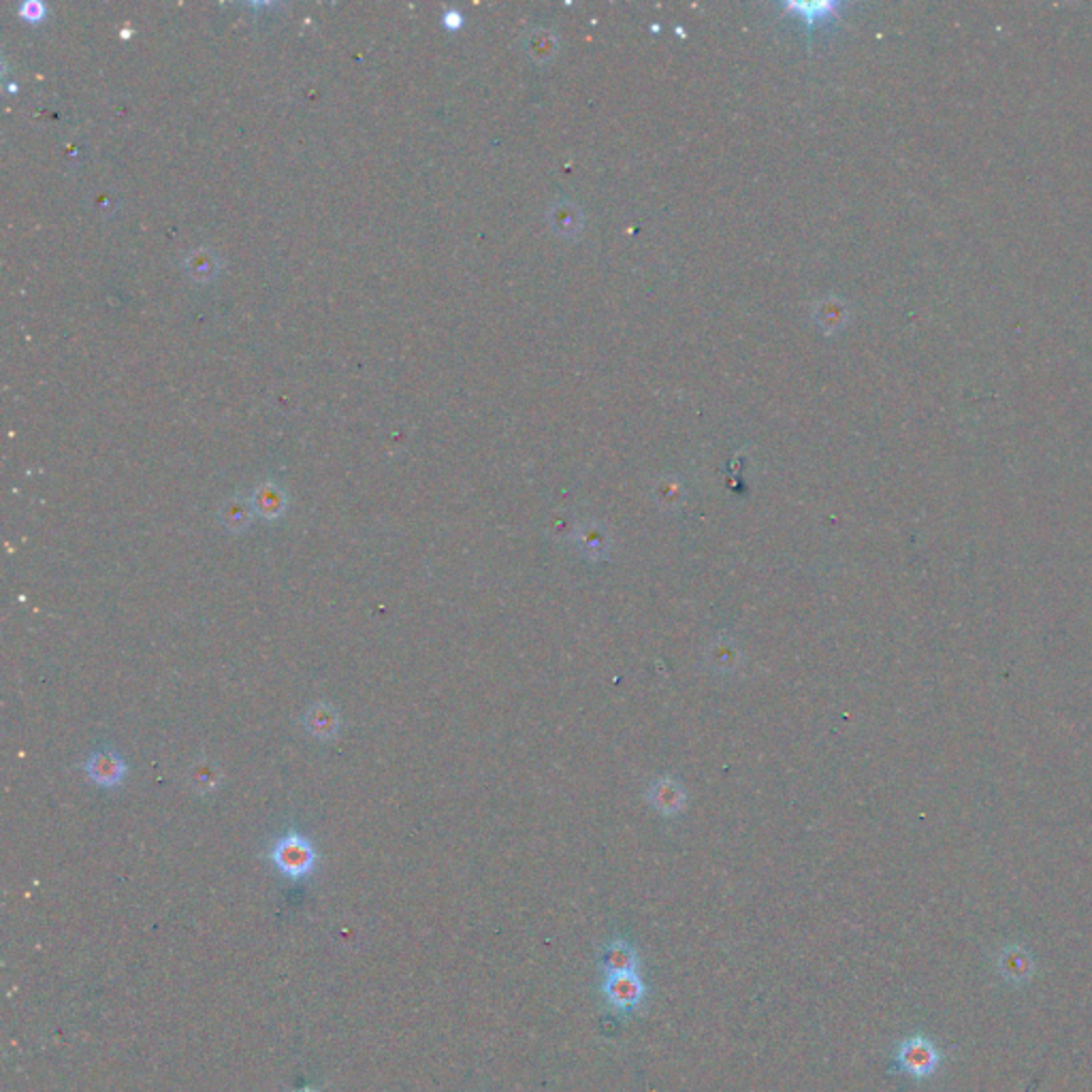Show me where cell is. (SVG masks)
<instances>
[{
  "mask_svg": "<svg viewBox=\"0 0 1092 1092\" xmlns=\"http://www.w3.org/2000/svg\"><path fill=\"white\" fill-rule=\"evenodd\" d=\"M250 502H252L256 517H261L262 521H269V523L278 521L280 517H284L286 506H288L284 489H282L280 485L272 483V480L256 487L252 498H250Z\"/></svg>",
  "mask_w": 1092,
  "mask_h": 1092,
  "instance_id": "cell-7",
  "label": "cell"
},
{
  "mask_svg": "<svg viewBox=\"0 0 1092 1092\" xmlns=\"http://www.w3.org/2000/svg\"><path fill=\"white\" fill-rule=\"evenodd\" d=\"M939 1052L933 1042L924 1037H909L896 1048V1067L917 1080L933 1076L939 1067Z\"/></svg>",
  "mask_w": 1092,
  "mask_h": 1092,
  "instance_id": "cell-3",
  "label": "cell"
},
{
  "mask_svg": "<svg viewBox=\"0 0 1092 1092\" xmlns=\"http://www.w3.org/2000/svg\"><path fill=\"white\" fill-rule=\"evenodd\" d=\"M41 13H43V5H38V3H26L22 6V16L28 19H38L41 17Z\"/></svg>",
  "mask_w": 1092,
  "mask_h": 1092,
  "instance_id": "cell-14",
  "label": "cell"
},
{
  "mask_svg": "<svg viewBox=\"0 0 1092 1092\" xmlns=\"http://www.w3.org/2000/svg\"><path fill=\"white\" fill-rule=\"evenodd\" d=\"M86 770L88 779L102 789H115L124 783L128 775V764L118 751L113 749H99L86 757L81 764Z\"/></svg>",
  "mask_w": 1092,
  "mask_h": 1092,
  "instance_id": "cell-4",
  "label": "cell"
},
{
  "mask_svg": "<svg viewBox=\"0 0 1092 1092\" xmlns=\"http://www.w3.org/2000/svg\"><path fill=\"white\" fill-rule=\"evenodd\" d=\"M600 969L604 975L610 973H638L640 969V956L627 939L608 941L600 954Z\"/></svg>",
  "mask_w": 1092,
  "mask_h": 1092,
  "instance_id": "cell-5",
  "label": "cell"
},
{
  "mask_svg": "<svg viewBox=\"0 0 1092 1092\" xmlns=\"http://www.w3.org/2000/svg\"><path fill=\"white\" fill-rule=\"evenodd\" d=\"M600 994L616 1016H632L645 1005L647 984L638 973H610L604 975Z\"/></svg>",
  "mask_w": 1092,
  "mask_h": 1092,
  "instance_id": "cell-2",
  "label": "cell"
},
{
  "mask_svg": "<svg viewBox=\"0 0 1092 1092\" xmlns=\"http://www.w3.org/2000/svg\"><path fill=\"white\" fill-rule=\"evenodd\" d=\"M1007 975L1013 978V975H1018V978H1024V973L1029 971L1026 969V956L1018 954V956H1007Z\"/></svg>",
  "mask_w": 1092,
  "mask_h": 1092,
  "instance_id": "cell-13",
  "label": "cell"
},
{
  "mask_svg": "<svg viewBox=\"0 0 1092 1092\" xmlns=\"http://www.w3.org/2000/svg\"><path fill=\"white\" fill-rule=\"evenodd\" d=\"M293 1092H320L316 1088H299V1090H293Z\"/></svg>",
  "mask_w": 1092,
  "mask_h": 1092,
  "instance_id": "cell-15",
  "label": "cell"
},
{
  "mask_svg": "<svg viewBox=\"0 0 1092 1092\" xmlns=\"http://www.w3.org/2000/svg\"><path fill=\"white\" fill-rule=\"evenodd\" d=\"M220 783H222V770L218 768V764L208 760V757H201V760L190 764L188 786L195 789L198 796L214 794L216 789L220 787Z\"/></svg>",
  "mask_w": 1092,
  "mask_h": 1092,
  "instance_id": "cell-9",
  "label": "cell"
},
{
  "mask_svg": "<svg viewBox=\"0 0 1092 1092\" xmlns=\"http://www.w3.org/2000/svg\"><path fill=\"white\" fill-rule=\"evenodd\" d=\"M578 224H581V220H578L576 209L572 205H559L557 209H552V227H555L557 233H574Z\"/></svg>",
  "mask_w": 1092,
  "mask_h": 1092,
  "instance_id": "cell-12",
  "label": "cell"
},
{
  "mask_svg": "<svg viewBox=\"0 0 1092 1092\" xmlns=\"http://www.w3.org/2000/svg\"><path fill=\"white\" fill-rule=\"evenodd\" d=\"M304 728L310 732V736L316 738V741L329 743L336 741L339 730H342V717H339V712L333 709L331 704L316 702L307 706V711L304 712Z\"/></svg>",
  "mask_w": 1092,
  "mask_h": 1092,
  "instance_id": "cell-6",
  "label": "cell"
},
{
  "mask_svg": "<svg viewBox=\"0 0 1092 1092\" xmlns=\"http://www.w3.org/2000/svg\"><path fill=\"white\" fill-rule=\"evenodd\" d=\"M254 515L256 512L252 509V502L241 496L229 498L227 502H222L220 510H218L220 523L230 531V534H243V531L252 525Z\"/></svg>",
  "mask_w": 1092,
  "mask_h": 1092,
  "instance_id": "cell-8",
  "label": "cell"
},
{
  "mask_svg": "<svg viewBox=\"0 0 1092 1092\" xmlns=\"http://www.w3.org/2000/svg\"><path fill=\"white\" fill-rule=\"evenodd\" d=\"M269 860L278 869L282 877L299 882V879L310 877L318 864L316 847L305 834L297 830H288L275 839V843L269 850Z\"/></svg>",
  "mask_w": 1092,
  "mask_h": 1092,
  "instance_id": "cell-1",
  "label": "cell"
},
{
  "mask_svg": "<svg viewBox=\"0 0 1092 1092\" xmlns=\"http://www.w3.org/2000/svg\"><path fill=\"white\" fill-rule=\"evenodd\" d=\"M648 798L653 800V807L659 808V813H679V808L685 805V792L680 789L677 781L661 779L653 786Z\"/></svg>",
  "mask_w": 1092,
  "mask_h": 1092,
  "instance_id": "cell-10",
  "label": "cell"
},
{
  "mask_svg": "<svg viewBox=\"0 0 1092 1092\" xmlns=\"http://www.w3.org/2000/svg\"><path fill=\"white\" fill-rule=\"evenodd\" d=\"M186 269H188L190 278H195L198 282H208L214 278L218 272V259L209 252L208 248H198V250H195V252L188 254V259H186Z\"/></svg>",
  "mask_w": 1092,
  "mask_h": 1092,
  "instance_id": "cell-11",
  "label": "cell"
}]
</instances>
